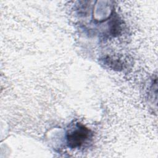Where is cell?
<instances>
[{
  "instance_id": "cell-1",
  "label": "cell",
  "mask_w": 158,
  "mask_h": 158,
  "mask_svg": "<svg viewBox=\"0 0 158 158\" xmlns=\"http://www.w3.org/2000/svg\"><path fill=\"white\" fill-rule=\"evenodd\" d=\"M91 136L90 130L81 123H78L67 133V142L70 148H78L84 144Z\"/></svg>"
}]
</instances>
